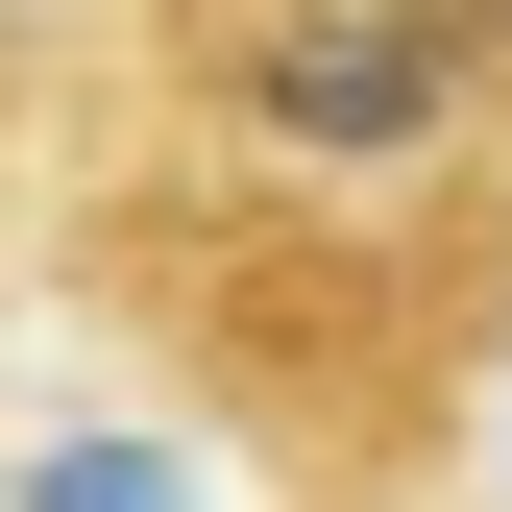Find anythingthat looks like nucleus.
Wrapping results in <instances>:
<instances>
[{
  "label": "nucleus",
  "mask_w": 512,
  "mask_h": 512,
  "mask_svg": "<svg viewBox=\"0 0 512 512\" xmlns=\"http://www.w3.org/2000/svg\"><path fill=\"white\" fill-rule=\"evenodd\" d=\"M122 25H147V147L269 196H415L512 147V0H122Z\"/></svg>",
  "instance_id": "obj_1"
}]
</instances>
